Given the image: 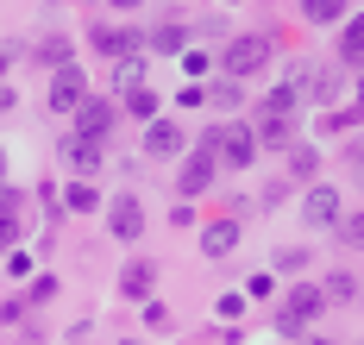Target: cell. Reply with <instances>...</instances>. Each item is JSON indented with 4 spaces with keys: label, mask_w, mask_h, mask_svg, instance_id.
<instances>
[{
    "label": "cell",
    "mask_w": 364,
    "mask_h": 345,
    "mask_svg": "<svg viewBox=\"0 0 364 345\" xmlns=\"http://www.w3.org/2000/svg\"><path fill=\"white\" fill-rule=\"evenodd\" d=\"M201 151H208V157L220 151L226 163H232V170H245V163L257 157V138L245 132V126H220V132H208V138H201Z\"/></svg>",
    "instance_id": "cell-1"
},
{
    "label": "cell",
    "mask_w": 364,
    "mask_h": 345,
    "mask_svg": "<svg viewBox=\"0 0 364 345\" xmlns=\"http://www.w3.org/2000/svg\"><path fill=\"white\" fill-rule=\"evenodd\" d=\"M314 314H321V289H308V283H301V289H289V295H283V314H277V327H283V333H301Z\"/></svg>",
    "instance_id": "cell-2"
},
{
    "label": "cell",
    "mask_w": 364,
    "mask_h": 345,
    "mask_svg": "<svg viewBox=\"0 0 364 345\" xmlns=\"http://www.w3.org/2000/svg\"><path fill=\"white\" fill-rule=\"evenodd\" d=\"M264 63H270V38H232V50H226V70H232L239 82H252Z\"/></svg>",
    "instance_id": "cell-3"
},
{
    "label": "cell",
    "mask_w": 364,
    "mask_h": 345,
    "mask_svg": "<svg viewBox=\"0 0 364 345\" xmlns=\"http://www.w3.org/2000/svg\"><path fill=\"white\" fill-rule=\"evenodd\" d=\"M82 101H88L82 70H75V63H63V70L50 76V114H70V107H82Z\"/></svg>",
    "instance_id": "cell-4"
},
{
    "label": "cell",
    "mask_w": 364,
    "mask_h": 345,
    "mask_svg": "<svg viewBox=\"0 0 364 345\" xmlns=\"http://www.w3.org/2000/svg\"><path fill=\"white\" fill-rule=\"evenodd\" d=\"M107 132H113V107L107 101H82V107H75V138H95V145H101Z\"/></svg>",
    "instance_id": "cell-5"
},
{
    "label": "cell",
    "mask_w": 364,
    "mask_h": 345,
    "mask_svg": "<svg viewBox=\"0 0 364 345\" xmlns=\"http://www.w3.org/2000/svg\"><path fill=\"white\" fill-rule=\"evenodd\" d=\"M107 226H113V239H139V232H145V207H139L132 195H119L107 207Z\"/></svg>",
    "instance_id": "cell-6"
},
{
    "label": "cell",
    "mask_w": 364,
    "mask_h": 345,
    "mask_svg": "<svg viewBox=\"0 0 364 345\" xmlns=\"http://www.w3.org/2000/svg\"><path fill=\"white\" fill-rule=\"evenodd\" d=\"M301 214H308V226H339V189H308Z\"/></svg>",
    "instance_id": "cell-7"
},
{
    "label": "cell",
    "mask_w": 364,
    "mask_h": 345,
    "mask_svg": "<svg viewBox=\"0 0 364 345\" xmlns=\"http://www.w3.org/2000/svg\"><path fill=\"white\" fill-rule=\"evenodd\" d=\"M145 151H151V157H176V151H182V126L151 119V126H145Z\"/></svg>",
    "instance_id": "cell-8"
},
{
    "label": "cell",
    "mask_w": 364,
    "mask_h": 345,
    "mask_svg": "<svg viewBox=\"0 0 364 345\" xmlns=\"http://www.w3.org/2000/svg\"><path fill=\"white\" fill-rule=\"evenodd\" d=\"M63 157H70V170H82V176H88V170H101V145H95V138H63Z\"/></svg>",
    "instance_id": "cell-9"
},
{
    "label": "cell",
    "mask_w": 364,
    "mask_h": 345,
    "mask_svg": "<svg viewBox=\"0 0 364 345\" xmlns=\"http://www.w3.org/2000/svg\"><path fill=\"white\" fill-rule=\"evenodd\" d=\"M232 245H239V226H232V220H214V226H201V251H208V258H226Z\"/></svg>",
    "instance_id": "cell-10"
},
{
    "label": "cell",
    "mask_w": 364,
    "mask_h": 345,
    "mask_svg": "<svg viewBox=\"0 0 364 345\" xmlns=\"http://www.w3.org/2000/svg\"><path fill=\"white\" fill-rule=\"evenodd\" d=\"M151 283H157V270H151V264H126V270H119V289H126V295H139V302L151 295Z\"/></svg>",
    "instance_id": "cell-11"
},
{
    "label": "cell",
    "mask_w": 364,
    "mask_h": 345,
    "mask_svg": "<svg viewBox=\"0 0 364 345\" xmlns=\"http://www.w3.org/2000/svg\"><path fill=\"white\" fill-rule=\"evenodd\" d=\"M208 182H214V157L201 151V157H195V163H188V170H182V195H201V189H208Z\"/></svg>",
    "instance_id": "cell-12"
},
{
    "label": "cell",
    "mask_w": 364,
    "mask_h": 345,
    "mask_svg": "<svg viewBox=\"0 0 364 345\" xmlns=\"http://www.w3.org/2000/svg\"><path fill=\"white\" fill-rule=\"evenodd\" d=\"M19 239V195L0 189V245H13Z\"/></svg>",
    "instance_id": "cell-13"
},
{
    "label": "cell",
    "mask_w": 364,
    "mask_h": 345,
    "mask_svg": "<svg viewBox=\"0 0 364 345\" xmlns=\"http://www.w3.org/2000/svg\"><path fill=\"white\" fill-rule=\"evenodd\" d=\"M301 13H308L314 26H333V19L346 13V0H301Z\"/></svg>",
    "instance_id": "cell-14"
},
{
    "label": "cell",
    "mask_w": 364,
    "mask_h": 345,
    "mask_svg": "<svg viewBox=\"0 0 364 345\" xmlns=\"http://www.w3.org/2000/svg\"><path fill=\"white\" fill-rule=\"evenodd\" d=\"M126 107H132V114L151 126V114H157V88H132V94H126Z\"/></svg>",
    "instance_id": "cell-15"
},
{
    "label": "cell",
    "mask_w": 364,
    "mask_h": 345,
    "mask_svg": "<svg viewBox=\"0 0 364 345\" xmlns=\"http://www.w3.org/2000/svg\"><path fill=\"white\" fill-rule=\"evenodd\" d=\"M339 50H346V63H358V57H364V13L352 19V32L339 38Z\"/></svg>",
    "instance_id": "cell-16"
},
{
    "label": "cell",
    "mask_w": 364,
    "mask_h": 345,
    "mask_svg": "<svg viewBox=\"0 0 364 345\" xmlns=\"http://www.w3.org/2000/svg\"><path fill=\"white\" fill-rule=\"evenodd\" d=\"M145 327H151V333H170V307H164V302H145Z\"/></svg>",
    "instance_id": "cell-17"
},
{
    "label": "cell",
    "mask_w": 364,
    "mask_h": 345,
    "mask_svg": "<svg viewBox=\"0 0 364 345\" xmlns=\"http://www.w3.org/2000/svg\"><path fill=\"white\" fill-rule=\"evenodd\" d=\"M289 170H295V176H314V151H308V145H295V151H289Z\"/></svg>",
    "instance_id": "cell-18"
},
{
    "label": "cell",
    "mask_w": 364,
    "mask_h": 345,
    "mask_svg": "<svg viewBox=\"0 0 364 345\" xmlns=\"http://www.w3.org/2000/svg\"><path fill=\"white\" fill-rule=\"evenodd\" d=\"M151 44H157V50H176V44H182V26H164V32H151Z\"/></svg>",
    "instance_id": "cell-19"
},
{
    "label": "cell",
    "mask_w": 364,
    "mask_h": 345,
    "mask_svg": "<svg viewBox=\"0 0 364 345\" xmlns=\"http://www.w3.org/2000/svg\"><path fill=\"white\" fill-rule=\"evenodd\" d=\"M339 232H346V245H364V214H352V220H346Z\"/></svg>",
    "instance_id": "cell-20"
},
{
    "label": "cell",
    "mask_w": 364,
    "mask_h": 345,
    "mask_svg": "<svg viewBox=\"0 0 364 345\" xmlns=\"http://www.w3.org/2000/svg\"><path fill=\"white\" fill-rule=\"evenodd\" d=\"M6 107H13V88H6V82H0V114H6Z\"/></svg>",
    "instance_id": "cell-21"
},
{
    "label": "cell",
    "mask_w": 364,
    "mask_h": 345,
    "mask_svg": "<svg viewBox=\"0 0 364 345\" xmlns=\"http://www.w3.org/2000/svg\"><path fill=\"white\" fill-rule=\"evenodd\" d=\"M352 163H358V182H364V151H358V157H352Z\"/></svg>",
    "instance_id": "cell-22"
},
{
    "label": "cell",
    "mask_w": 364,
    "mask_h": 345,
    "mask_svg": "<svg viewBox=\"0 0 364 345\" xmlns=\"http://www.w3.org/2000/svg\"><path fill=\"white\" fill-rule=\"evenodd\" d=\"M0 170H6V151H0Z\"/></svg>",
    "instance_id": "cell-23"
},
{
    "label": "cell",
    "mask_w": 364,
    "mask_h": 345,
    "mask_svg": "<svg viewBox=\"0 0 364 345\" xmlns=\"http://www.w3.org/2000/svg\"><path fill=\"white\" fill-rule=\"evenodd\" d=\"M119 345H139V339H119Z\"/></svg>",
    "instance_id": "cell-24"
},
{
    "label": "cell",
    "mask_w": 364,
    "mask_h": 345,
    "mask_svg": "<svg viewBox=\"0 0 364 345\" xmlns=\"http://www.w3.org/2000/svg\"><path fill=\"white\" fill-rule=\"evenodd\" d=\"M358 94H364V76H358Z\"/></svg>",
    "instance_id": "cell-25"
},
{
    "label": "cell",
    "mask_w": 364,
    "mask_h": 345,
    "mask_svg": "<svg viewBox=\"0 0 364 345\" xmlns=\"http://www.w3.org/2000/svg\"><path fill=\"white\" fill-rule=\"evenodd\" d=\"M0 70H6V57H0Z\"/></svg>",
    "instance_id": "cell-26"
},
{
    "label": "cell",
    "mask_w": 364,
    "mask_h": 345,
    "mask_svg": "<svg viewBox=\"0 0 364 345\" xmlns=\"http://www.w3.org/2000/svg\"><path fill=\"white\" fill-rule=\"evenodd\" d=\"M314 345H327V339H314Z\"/></svg>",
    "instance_id": "cell-27"
}]
</instances>
